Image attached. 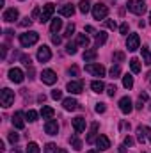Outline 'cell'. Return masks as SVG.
Masks as SVG:
<instances>
[{
    "label": "cell",
    "mask_w": 151,
    "mask_h": 153,
    "mask_svg": "<svg viewBox=\"0 0 151 153\" xmlns=\"http://www.w3.org/2000/svg\"><path fill=\"white\" fill-rule=\"evenodd\" d=\"M13 153H20V152H18V150H13Z\"/></svg>",
    "instance_id": "cell-56"
},
{
    "label": "cell",
    "mask_w": 151,
    "mask_h": 153,
    "mask_svg": "<svg viewBox=\"0 0 151 153\" xmlns=\"http://www.w3.org/2000/svg\"><path fill=\"white\" fill-rule=\"evenodd\" d=\"M44 132H46L48 135H57V132H59V123H57V119H48V121L44 123Z\"/></svg>",
    "instance_id": "cell-14"
},
{
    "label": "cell",
    "mask_w": 151,
    "mask_h": 153,
    "mask_svg": "<svg viewBox=\"0 0 151 153\" xmlns=\"http://www.w3.org/2000/svg\"><path fill=\"white\" fill-rule=\"evenodd\" d=\"M85 71L87 73H91V75L94 76H105V66H101V64H96V62H91V64H87L85 66Z\"/></svg>",
    "instance_id": "cell-6"
},
{
    "label": "cell",
    "mask_w": 151,
    "mask_h": 153,
    "mask_svg": "<svg viewBox=\"0 0 151 153\" xmlns=\"http://www.w3.org/2000/svg\"><path fill=\"white\" fill-rule=\"evenodd\" d=\"M23 78H25V75H23V71H21L20 68H11V70H9V80H11V82L21 84Z\"/></svg>",
    "instance_id": "cell-11"
},
{
    "label": "cell",
    "mask_w": 151,
    "mask_h": 153,
    "mask_svg": "<svg viewBox=\"0 0 151 153\" xmlns=\"http://www.w3.org/2000/svg\"><path fill=\"white\" fill-rule=\"evenodd\" d=\"M119 75H121V68H119V64H115L110 68V78H117Z\"/></svg>",
    "instance_id": "cell-36"
},
{
    "label": "cell",
    "mask_w": 151,
    "mask_h": 153,
    "mask_svg": "<svg viewBox=\"0 0 151 153\" xmlns=\"http://www.w3.org/2000/svg\"><path fill=\"white\" fill-rule=\"evenodd\" d=\"M0 103H2V107H5V109L11 107V105L14 103V91L4 87V89L0 91Z\"/></svg>",
    "instance_id": "cell-3"
},
{
    "label": "cell",
    "mask_w": 151,
    "mask_h": 153,
    "mask_svg": "<svg viewBox=\"0 0 151 153\" xmlns=\"http://www.w3.org/2000/svg\"><path fill=\"white\" fill-rule=\"evenodd\" d=\"M114 59H115V61H123V59H124V53H123V52H115V53H114Z\"/></svg>",
    "instance_id": "cell-46"
},
{
    "label": "cell",
    "mask_w": 151,
    "mask_h": 153,
    "mask_svg": "<svg viewBox=\"0 0 151 153\" xmlns=\"http://www.w3.org/2000/svg\"><path fill=\"white\" fill-rule=\"evenodd\" d=\"M96 146L100 148V152L109 150V148H110V141H109V137H107V135H98V139H96Z\"/></svg>",
    "instance_id": "cell-18"
},
{
    "label": "cell",
    "mask_w": 151,
    "mask_h": 153,
    "mask_svg": "<svg viewBox=\"0 0 151 153\" xmlns=\"http://www.w3.org/2000/svg\"><path fill=\"white\" fill-rule=\"evenodd\" d=\"M39 16H41V14H39V7H36V9L32 11V16H30V18L34 20V18H39Z\"/></svg>",
    "instance_id": "cell-50"
},
{
    "label": "cell",
    "mask_w": 151,
    "mask_h": 153,
    "mask_svg": "<svg viewBox=\"0 0 151 153\" xmlns=\"http://www.w3.org/2000/svg\"><path fill=\"white\" fill-rule=\"evenodd\" d=\"M76 46H78L76 43H68V45H66V53L75 55V53H76Z\"/></svg>",
    "instance_id": "cell-35"
},
{
    "label": "cell",
    "mask_w": 151,
    "mask_h": 153,
    "mask_svg": "<svg viewBox=\"0 0 151 153\" xmlns=\"http://www.w3.org/2000/svg\"><path fill=\"white\" fill-rule=\"evenodd\" d=\"M68 73H70V75H76V73H78V68H76V66L70 68V71H68Z\"/></svg>",
    "instance_id": "cell-52"
},
{
    "label": "cell",
    "mask_w": 151,
    "mask_h": 153,
    "mask_svg": "<svg viewBox=\"0 0 151 153\" xmlns=\"http://www.w3.org/2000/svg\"><path fill=\"white\" fill-rule=\"evenodd\" d=\"M148 98H150L148 93H141V94H139V100H141V102H148Z\"/></svg>",
    "instance_id": "cell-48"
},
{
    "label": "cell",
    "mask_w": 151,
    "mask_h": 153,
    "mask_svg": "<svg viewBox=\"0 0 151 153\" xmlns=\"http://www.w3.org/2000/svg\"><path fill=\"white\" fill-rule=\"evenodd\" d=\"M132 144H133V139H132L130 135H126V137H124V146H132Z\"/></svg>",
    "instance_id": "cell-47"
},
{
    "label": "cell",
    "mask_w": 151,
    "mask_h": 153,
    "mask_svg": "<svg viewBox=\"0 0 151 153\" xmlns=\"http://www.w3.org/2000/svg\"><path fill=\"white\" fill-rule=\"evenodd\" d=\"M130 70H132V73H139V71H141V62H139V59H132V61H130Z\"/></svg>",
    "instance_id": "cell-33"
},
{
    "label": "cell",
    "mask_w": 151,
    "mask_h": 153,
    "mask_svg": "<svg viewBox=\"0 0 151 153\" xmlns=\"http://www.w3.org/2000/svg\"><path fill=\"white\" fill-rule=\"evenodd\" d=\"M21 61H23V64L30 66V57H27V55H21Z\"/></svg>",
    "instance_id": "cell-49"
},
{
    "label": "cell",
    "mask_w": 151,
    "mask_h": 153,
    "mask_svg": "<svg viewBox=\"0 0 151 153\" xmlns=\"http://www.w3.org/2000/svg\"><path fill=\"white\" fill-rule=\"evenodd\" d=\"M96 139H98V123H93L91 125V128H89V134H87V143L89 144H93V143H96Z\"/></svg>",
    "instance_id": "cell-17"
},
{
    "label": "cell",
    "mask_w": 151,
    "mask_h": 153,
    "mask_svg": "<svg viewBox=\"0 0 151 153\" xmlns=\"http://www.w3.org/2000/svg\"><path fill=\"white\" fill-rule=\"evenodd\" d=\"M150 23H151V11H150Z\"/></svg>",
    "instance_id": "cell-57"
},
{
    "label": "cell",
    "mask_w": 151,
    "mask_h": 153,
    "mask_svg": "<svg viewBox=\"0 0 151 153\" xmlns=\"http://www.w3.org/2000/svg\"><path fill=\"white\" fill-rule=\"evenodd\" d=\"M119 153H126V152H124V144H123V146H119Z\"/></svg>",
    "instance_id": "cell-54"
},
{
    "label": "cell",
    "mask_w": 151,
    "mask_h": 153,
    "mask_svg": "<svg viewBox=\"0 0 151 153\" xmlns=\"http://www.w3.org/2000/svg\"><path fill=\"white\" fill-rule=\"evenodd\" d=\"M25 153H39L38 143H29V144H27V148H25Z\"/></svg>",
    "instance_id": "cell-34"
},
{
    "label": "cell",
    "mask_w": 151,
    "mask_h": 153,
    "mask_svg": "<svg viewBox=\"0 0 151 153\" xmlns=\"http://www.w3.org/2000/svg\"><path fill=\"white\" fill-rule=\"evenodd\" d=\"M123 85H124L126 89H132V87H133V76L126 73V75L123 76Z\"/></svg>",
    "instance_id": "cell-32"
},
{
    "label": "cell",
    "mask_w": 151,
    "mask_h": 153,
    "mask_svg": "<svg viewBox=\"0 0 151 153\" xmlns=\"http://www.w3.org/2000/svg\"><path fill=\"white\" fill-rule=\"evenodd\" d=\"M119 109H121L123 114H130L133 111V102L130 100V96H123L119 100Z\"/></svg>",
    "instance_id": "cell-8"
},
{
    "label": "cell",
    "mask_w": 151,
    "mask_h": 153,
    "mask_svg": "<svg viewBox=\"0 0 151 153\" xmlns=\"http://www.w3.org/2000/svg\"><path fill=\"white\" fill-rule=\"evenodd\" d=\"M142 59H144V64L146 66H151V52L146 46H142Z\"/></svg>",
    "instance_id": "cell-31"
},
{
    "label": "cell",
    "mask_w": 151,
    "mask_h": 153,
    "mask_svg": "<svg viewBox=\"0 0 151 153\" xmlns=\"http://www.w3.org/2000/svg\"><path fill=\"white\" fill-rule=\"evenodd\" d=\"M62 107H64L66 111H76V109H78V102H76L75 98H71V96H70V98H64V100H62Z\"/></svg>",
    "instance_id": "cell-21"
},
{
    "label": "cell",
    "mask_w": 151,
    "mask_h": 153,
    "mask_svg": "<svg viewBox=\"0 0 151 153\" xmlns=\"http://www.w3.org/2000/svg\"><path fill=\"white\" fill-rule=\"evenodd\" d=\"M78 11H80L82 14H87V13L91 11V2H89V0H82V2L78 4Z\"/></svg>",
    "instance_id": "cell-28"
},
{
    "label": "cell",
    "mask_w": 151,
    "mask_h": 153,
    "mask_svg": "<svg viewBox=\"0 0 151 153\" xmlns=\"http://www.w3.org/2000/svg\"><path fill=\"white\" fill-rule=\"evenodd\" d=\"M91 89H93L94 93H103L105 84H103L101 80H93V82H91Z\"/></svg>",
    "instance_id": "cell-26"
},
{
    "label": "cell",
    "mask_w": 151,
    "mask_h": 153,
    "mask_svg": "<svg viewBox=\"0 0 151 153\" xmlns=\"http://www.w3.org/2000/svg\"><path fill=\"white\" fill-rule=\"evenodd\" d=\"M18 9H14V7H9V9H5L4 11V14H2V20L4 22H7V23H13L14 20H18Z\"/></svg>",
    "instance_id": "cell-12"
},
{
    "label": "cell",
    "mask_w": 151,
    "mask_h": 153,
    "mask_svg": "<svg viewBox=\"0 0 151 153\" xmlns=\"http://www.w3.org/2000/svg\"><path fill=\"white\" fill-rule=\"evenodd\" d=\"M119 32L123 34V36H126L128 34V23L124 22V23H121V27H119Z\"/></svg>",
    "instance_id": "cell-44"
},
{
    "label": "cell",
    "mask_w": 151,
    "mask_h": 153,
    "mask_svg": "<svg viewBox=\"0 0 151 153\" xmlns=\"http://www.w3.org/2000/svg\"><path fill=\"white\" fill-rule=\"evenodd\" d=\"M105 25H107V29H110V30H115V29H117V23H115L114 20H105Z\"/></svg>",
    "instance_id": "cell-40"
},
{
    "label": "cell",
    "mask_w": 151,
    "mask_h": 153,
    "mask_svg": "<svg viewBox=\"0 0 151 153\" xmlns=\"http://www.w3.org/2000/svg\"><path fill=\"white\" fill-rule=\"evenodd\" d=\"M25 117H27L30 123H34V121H38V112H36V111H29V112L25 114Z\"/></svg>",
    "instance_id": "cell-38"
},
{
    "label": "cell",
    "mask_w": 151,
    "mask_h": 153,
    "mask_svg": "<svg viewBox=\"0 0 151 153\" xmlns=\"http://www.w3.org/2000/svg\"><path fill=\"white\" fill-rule=\"evenodd\" d=\"M23 117H25L23 112H14V116H13V126L18 128V130H21L25 126V119Z\"/></svg>",
    "instance_id": "cell-16"
},
{
    "label": "cell",
    "mask_w": 151,
    "mask_h": 153,
    "mask_svg": "<svg viewBox=\"0 0 151 153\" xmlns=\"http://www.w3.org/2000/svg\"><path fill=\"white\" fill-rule=\"evenodd\" d=\"M52 41H53L55 45H59V43H61V36H57V34H53V36H52Z\"/></svg>",
    "instance_id": "cell-51"
},
{
    "label": "cell",
    "mask_w": 151,
    "mask_h": 153,
    "mask_svg": "<svg viewBox=\"0 0 151 153\" xmlns=\"http://www.w3.org/2000/svg\"><path fill=\"white\" fill-rule=\"evenodd\" d=\"M126 48H128V52H135V50L141 48V38H139V34H130L128 36V39H126Z\"/></svg>",
    "instance_id": "cell-7"
},
{
    "label": "cell",
    "mask_w": 151,
    "mask_h": 153,
    "mask_svg": "<svg viewBox=\"0 0 151 153\" xmlns=\"http://www.w3.org/2000/svg\"><path fill=\"white\" fill-rule=\"evenodd\" d=\"M94 111H96L98 114H101V112H105V111H107V107H105V103H96Z\"/></svg>",
    "instance_id": "cell-43"
},
{
    "label": "cell",
    "mask_w": 151,
    "mask_h": 153,
    "mask_svg": "<svg viewBox=\"0 0 151 153\" xmlns=\"http://www.w3.org/2000/svg\"><path fill=\"white\" fill-rule=\"evenodd\" d=\"M52 98H53V100H61V98H62V91L53 89V91H52Z\"/></svg>",
    "instance_id": "cell-42"
},
{
    "label": "cell",
    "mask_w": 151,
    "mask_h": 153,
    "mask_svg": "<svg viewBox=\"0 0 151 153\" xmlns=\"http://www.w3.org/2000/svg\"><path fill=\"white\" fill-rule=\"evenodd\" d=\"M96 55H98L96 48H89V50H85V52H84V55H82V57H84V61H85V62H91V61H94V59H96Z\"/></svg>",
    "instance_id": "cell-23"
},
{
    "label": "cell",
    "mask_w": 151,
    "mask_h": 153,
    "mask_svg": "<svg viewBox=\"0 0 151 153\" xmlns=\"http://www.w3.org/2000/svg\"><path fill=\"white\" fill-rule=\"evenodd\" d=\"M85 32H91V34H94V36H96V32H94V29H93L91 25H87V27H85Z\"/></svg>",
    "instance_id": "cell-53"
},
{
    "label": "cell",
    "mask_w": 151,
    "mask_h": 153,
    "mask_svg": "<svg viewBox=\"0 0 151 153\" xmlns=\"http://www.w3.org/2000/svg\"><path fill=\"white\" fill-rule=\"evenodd\" d=\"M75 43L76 45H80V46H89V38H87L85 34H78Z\"/></svg>",
    "instance_id": "cell-30"
},
{
    "label": "cell",
    "mask_w": 151,
    "mask_h": 153,
    "mask_svg": "<svg viewBox=\"0 0 151 153\" xmlns=\"http://www.w3.org/2000/svg\"><path fill=\"white\" fill-rule=\"evenodd\" d=\"M87 153H100V152H98V150H89Z\"/></svg>",
    "instance_id": "cell-55"
},
{
    "label": "cell",
    "mask_w": 151,
    "mask_h": 153,
    "mask_svg": "<svg viewBox=\"0 0 151 153\" xmlns=\"http://www.w3.org/2000/svg\"><path fill=\"white\" fill-rule=\"evenodd\" d=\"M20 25H21V27H30V25H32V18H29V16L23 18V20L20 22Z\"/></svg>",
    "instance_id": "cell-41"
},
{
    "label": "cell",
    "mask_w": 151,
    "mask_h": 153,
    "mask_svg": "<svg viewBox=\"0 0 151 153\" xmlns=\"http://www.w3.org/2000/svg\"><path fill=\"white\" fill-rule=\"evenodd\" d=\"M150 135H151V130L148 128V126H139V128H137V141H139V143L144 144L146 139H148Z\"/></svg>",
    "instance_id": "cell-15"
},
{
    "label": "cell",
    "mask_w": 151,
    "mask_h": 153,
    "mask_svg": "<svg viewBox=\"0 0 151 153\" xmlns=\"http://www.w3.org/2000/svg\"><path fill=\"white\" fill-rule=\"evenodd\" d=\"M73 32H75V25H73V23H70V25L66 27V34H64V36H66V38H71V36H73Z\"/></svg>",
    "instance_id": "cell-39"
},
{
    "label": "cell",
    "mask_w": 151,
    "mask_h": 153,
    "mask_svg": "<svg viewBox=\"0 0 151 153\" xmlns=\"http://www.w3.org/2000/svg\"><path fill=\"white\" fill-rule=\"evenodd\" d=\"M115 91H117V89H115V85H109V87H107V94H109V96H114V94H115Z\"/></svg>",
    "instance_id": "cell-45"
},
{
    "label": "cell",
    "mask_w": 151,
    "mask_h": 153,
    "mask_svg": "<svg viewBox=\"0 0 151 153\" xmlns=\"http://www.w3.org/2000/svg\"><path fill=\"white\" fill-rule=\"evenodd\" d=\"M126 7L133 14H142V13H146V0H128Z\"/></svg>",
    "instance_id": "cell-2"
},
{
    "label": "cell",
    "mask_w": 151,
    "mask_h": 153,
    "mask_svg": "<svg viewBox=\"0 0 151 153\" xmlns=\"http://www.w3.org/2000/svg\"><path fill=\"white\" fill-rule=\"evenodd\" d=\"M73 130H75V134H82L85 130V119L82 116H78V117L73 119Z\"/></svg>",
    "instance_id": "cell-19"
},
{
    "label": "cell",
    "mask_w": 151,
    "mask_h": 153,
    "mask_svg": "<svg viewBox=\"0 0 151 153\" xmlns=\"http://www.w3.org/2000/svg\"><path fill=\"white\" fill-rule=\"evenodd\" d=\"M7 139H9V143H11V144H16V143L20 141V135H18L16 132H9V135H7Z\"/></svg>",
    "instance_id": "cell-37"
},
{
    "label": "cell",
    "mask_w": 151,
    "mask_h": 153,
    "mask_svg": "<svg viewBox=\"0 0 151 153\" xmlns=\"http://www.w3.org/2000/svg\"><path fill=\"white\" fill-rule=\"evenodd\" d=\"M38 39H39V34L36 30H29V32H25V34H20V45H21L23 48H29V46L36 45Z\"/></svg>",
    "instance_id": "cell-1"
},
{
    "label": "cell",
    "mask_w": 151,
    "mask_h": 153,
    "mask_svg": "<svg viewBox=\"0 0 151 153\" xmlns=\"http://www.w3.org/2000/svg\"><path fill=\"white\" fill-rule=\"evenodd\" d=\"M107 14H109V7L105 5V4H96V5H93V16H94V20H107Z\"/></svg>",
    "instance_id": "cell-4"
},
{
    "label": "cell",
    "mask_w": 151,
    "mask_h": 153,
    "mask_svg": "<svg viewBox=\"0 0 151 153\" xmlns=\"http://www.w3.org/2000/svg\"><path fill=\"white\" fill-rule=\"evenodd\" d=\"M66 89H68L71 94H80L82 89H84V82H82V80H71V82H68Z\"/></svg>",
    "instance_id": "cell-13"
},
{
    "label": "cell",
    "mask_w": 151,
    "mask_h": 153,
    "mask_svg": "<svg viewBox=\"0 0 151 153\" xmlns=\"http://www.w3.org/2000/svg\"><path fill=\"white\" fill-rule=\"evenodd\" d=\"M53 13H55V5H53V4H46V5L43 7V11H41V16H39V22H41V23H46L48 20H52V16H53Z\"/></svg>",
    "instance_id": "cell-5"
},
{
    "label": "cell",
    "mask_w": 151,
    "mask_h": 153,
    "mask_svg": "<svg viewBox=\"0 0 151 153\" xmlns=\"http://www.w3.org/2000/svg\"><path fill=\"white\" fill-rule=\"evenodd\" d=\"M44 153H66L64 150H61L57 144H53V143H48L46 146H44Z\"/></svg>",
    "instance_id": "cell-27"
},
{
    "label": "cell",
    "mask_w": 151,
    "mask_h": 153,
    "mask_svg": "<svg viewBox=\"0 0 151 153\" xmlns=\"http://www.w3.org/2000/svg\"><path fill=\"white\" fill-rule=\"evenodd\" d=\"M70 143H71V146H73V150H76V152H78V150H82V141H80V139H78V135H71V137H70Z\"/></svg>",
    "instance_id": "cell-29"
},
{
    "label": "cell",
    "mask_w": 151,
    "mask_h": 153,
    "mask_svg": "<svg viewBox=\"0 0 151 153\" xmlns=\"http://www.w3.org/2000/svg\"><path fill=\"white\" fill-rule=\"evenodd\" d=\"M50 59H52V50L46 45L39 46V50H38V61L39 62H48Z\"/></svg>",
    "instance_id": "cell-10"
},
{
    "label": "cell",
    "mask_w": 151,
    "mask_h": 153,
    "mask_svg": "<svg viewBox=\"0 0 151 153\" xmlns=\"http://www.w3.org/2000/svg\"><path fill=\"white\" fill-rule=\"evenodd\" d=\"M41 80H43V84H46V85H53V84L57 82V75H55V71H52V70H43Z\"/></svg>",
    "instance_id": "cell-9"
},
{
    "label": "cell",
    "mask_w": 151,
    "mask_h": 153,
    "mask_svg": "<svg viewBox=\"0 0 151 153\" xmlns=\"http://www.w3.org/2000/svg\"><path fill=\"white\" fill-rule=\"evenodd\" d=\"M150 82H151V73H150Z\"/></svg>",
    "instance_id": "cell-58"
},
{
    "label": "cell",
    "mask_w": 151,
    "mask_h": 153,
    "mask_svg": "<svg viewBox=\"0 0 151 153\" xmlns=\"http://www.w3.org/2000/svg\"><path fill=\"white\" fill-rule=\"evenodd\" d=\"M53 114H55V112H53V109H52V107L43 105V109H41V117H43V119H46V121H48V119H52V117H53Z\"/></svg>",
    "instance_id": "cell-25"
},
{
    "label": "cell",
    "mask_w": 151,
    "mask_h": 153,
    "mask_svg": "<svg viewBox=\"0 0 151 153\" xmlns=\"http://www.w3.org/2000/svg\"><path fill=\"white\" fill-rule=\"evenodd\" d=\"M96 41H94V48H100V46H103L105 45V41H107V34L103 32V30H100V32H96Z\"/></svg>",
    "instance_id": "cell-22"
},
{
    "label": "cell",
    "mask_w": 151,
    "mask_h": 153,
    "mask_svg": "<svg viewBox=\"0 0 151 153\" xmlns=\"http://www.w3.org/2000/svg\"><path fill=\"white\" fill-rule=\"evenodd\" d=\"M59 14H61V16H73V14H75V5H73V4H64V5H61Z\"/></svg>",
    "instance_id": "cell-20"
},
{
    "label": "cell",
    "mask_w": 151,
    "mask_h": 153,
    "mask_svg": "<svg viewBox=\"0 0 151 153\" xmlns=\"http://www.w3.org/2000/svg\"><path fill=\"white\" fill-rule=\"evenodd\" d=\"M61 29H62V20H61V18H53V20H52V25H50V32L55 34V32H59Z\"/></svg>",
    "instance_id": "cell-24"
}]
</instances>
